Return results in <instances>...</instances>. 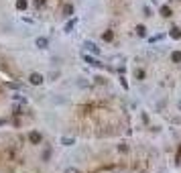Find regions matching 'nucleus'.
<instances>
[{
    "mask_svg": "<svg viewBox=\"0 0 181 173\" xmlns=\"http://www.w3.org/2000/svg\"><path fill=\"white\" fill-rule=\"evenodd\" d=\"M142 12H145V16H151V8H149V6H145V8H142Z\"/></svg>",
    "mask_w": 181,
    "mask_h": 173,
    "instance_id": "dca6fc26",
    "label": "nucleus"
},
{
    "mask_svg": "<svg viewBox=\"0 0 181 173\" xmlns=\"http://www.w3.org/2000/svg\"><path fill=\"white\" fill-rule=\"evenodd\" d=\"M83 59L88 61L90 65H94V67H102V63H100L98 59H94V57H90V55H83Z\"/></svg>",
    "mask_w": 181,
    "mask_h": 173,
    "instance_id": "39448f33",
    "label": "nucleus"
},
{
    "mask_svg": "<svg viewBox=\"0 0 181 173\" xmlns=\"http://www.w3.org/2000/svg\"><path fill=\"white\" fill-rule=\"evenodd\" d=\"M51 157V149H49V151H45V153H43V159H49Z\"/></svg>",
    "mask_w": 181,
    "mask_h": 173,
    "instance_id": "a211bd4d",
    "label": "nucleus"
},
{
    "mask_svg": "<svg viewBox=\"0 0 181 173\" xmlns=\"http://www.w3.org/2000/svg\"><path fill=\"white\" fill-rule=\"evenodd\" d=\"M173 61H181V53H179V51H175V53H173Z\"/></svg>",
    "mask_w": 181,
    "mask_h": 173,
    "instance_id": "ddd939ff",
    "label": "nucleus"
},
{
    "mask_svg": "<svg viewBox=\"0 0 181 173\" xmlns=\"http://www.w3.org/2000/svg\"><path fill=\"white\" fill-rule=\"evenodd\" d=\"M171 37H173V39H179V37H181V31L179 29H173L171 31Z\"/></svg>",
    "mask_w": 181,
    "mask_h": 173,
    "instance_id": "f8f14e48",
    "label": "nucleus"
},
{
    "mask_svg": "<svg viewBox=\"0 0 181 173\" xmlns=\"http://www.w3.org/2000/svg\"><path fill=\"white\" fill-rule=\"evenodd\" d=\"M104 39H106V41H112V33H110V31H108V33H104Z\"/></svg>",
    "mask_w": 181,
    "mask_h": 173,
    "instance_id": "2eb2a0df",
    "label": "nucleus"
},
{
    "mask_svg": "<svg viewBox=\"0 0 181 173\" xmlns=\"http://www.w3.org/2000/svg\"><path fill=\"white\" fill-rule=\"evenodd\" d=\"M41 138H43V137H41V133H31V134H29V141H31L33 145H39Z\"/></svg>",
    "mask_w": 181,
    "mask_h": 173,
    "instance_id": "7ed1b4c3",
    "label": "nucleus"
},
{
    "mask_svg": "<svg viewBox=\"0 0 181 173\" xmlns=\"http://www.w3.org/2000/svg\"><path fill=\"white\" fill-rule=\"evenodd\" d=\"M27 6H29V2H27V0H16V8H19V10H25Z\"/></svg>",
    "mask_w": 181,
    "mask_h": 173,
    "instance_id": "0eeeda50",
    "label": "nucleus"
},
{
    "mask_svg": "<svg viewBox=\"0 0 181 173\" xmlns=\"http://www.w3.org/2000/svg\"><path fill=\"white\" fill-rule=\"evenodd\" d=\"M137 33L141 35V37H145V35H147V29H145L142 25H138V27H137Z\"/></svg>",
    "mask_w": 181,
    "mask_h": 173,
    "instance_id": "9b49d317",
    "label": "nucleus"
},
{
    "mask_svg": "<svg viewBox=\"0 0 181 173\" xmlns=\"http://www.w3.org/2000/svg\"><path fill=\"white\" fill-rule=\"evenodd\" d=\"M29 82H31V84H33V86H41V84H43V75H41V74H37V71H35V74H31Z\"/></svg>",
    "mask_w": 181,
    "mask_h": 173,
    "instance_id": "f257e3e1",
    "label": "nucleus"
},
{
    "mask_svg": "<svg viewBox=\"0 0 181 173\" xmlns=\"http://www.w3.org/2000/svg\"><path fill=\"white\" fill-rule=\"evenodd\" d=\"M83 47H86L88 51H92V53H100V49H98V47H96V45L92 43V41H86V43H83Z\"/></svg>",
    "mask_w": 181,
    "mask_h": 173,
    "instance_id": "20e7f679",
    "label": "nucleus"
},
{
    "mask_svg": "<svg viewBox=\"0 0 181 173\" xmlns=\"http://www.w3.org/2000/svg\"><path fill=\"white\" fill-rule=\"evenodd\" d=\"M35 45H37L39 49H47V45H49V39H45V37H39V39L35 41Z\"/></svg>",
    "mask_w": 181,
    "mask_h": 173,
    "instance_id": "f03ea898",
    "label": "nucleus"
},
{
    "mask_svg": "<svg viewBox=\"0 0 181 173\" xmlns=\"http://www.w3.org/2000/svg\"><path fill=\"white\" fill-rule=\"evenodd\" d=\"M71 12H74V6H71V4H65L63 6V15L65 16H71Z\"/></svg>",
    "mask_w": 181,
    "mask_h": 173,
    "instance_id": "6e6552de",
    "label": "nucleus"
},
{
    "mask_svg": "<svg viewBox=\"0 0 181 173\" xmlns=\"http://www.w3.org/2000/svg\"><path fill=\"white\" fill-rule=\"evenodd\" d=\"M177 108H179V112H181V100H179V102H177Z\"/></svg>",
    "mask_w": 181,
    "mask_h": 173,
    "instance_id": "6ab92c4d",
    "label": "nucleus"
},
{
    "mask_svg": "<svg viewBox=\"0 0 181 173\" xmlns=\"http://www.w3.org/2000/svg\"><path fill=\"white\" fill-rule=\"evenodd\" d=\"M37 4H43V0H37Z\"/></svg>",
    "mask_w": 181,
    "mask_h": 173,
    "instance_id": "aec40b11",
    "label": "nucleus"
},
{
    "mask_svg": "<svg viewBox=\"0 0 181 173\" xmlns=\"http://www.w3.org/2000/svg\"><path fill=\"white\" fill-rule=\"evenodd\" d=\"M6 86H8V88H12V90H19V88H20L19 84H12V82H10V84H6Z\"/></svg>",
    "mask_w": 181,
    "mask_h": 173,
    "instance_id": "f3484780",
    "label": "nucleus"
},
{
    "mask_svg": "<svg viewBox=\"0 0 181 173\" xmlns=\"http://www.w3.org/2000/svg\"><path fill=\"white\" fill-rule=\"evenodd\" d=\"M161 15L163 16H171V8H169V6H161Z\"/></svg>",
    "mask_w": 181,
    "mask_h": 173,
    "instance_id": "9d476101",
    "label": "nucleus"
},
{
    "mask_svg": "<svg viewBox=\"0 0 181 173\" xmlns=\"http://www.w3.org/2000/svg\"><path fill=\"white\" fill-rule=\"evenodd\" d=\"M61 143H63L65 147H69V145H74V138H71V137H63V138H61Z\"/></svg>",
    "mask_w": 181,
    "mask_h": 173,
    "instance_id": "1a4fd4ad",
    "label": "nucleus"
},
{
    "mask_svg": "<svg viewBox=\"0 0 181 173\" xmlns=\"http://www.w3.org/2000/svg\"><path fill=\"white\" fill-rule=\"evenodd\" d=\"M75 23H78V19H71V20H69L67 25H65V33H71V29L75 27Z\"/></svg>",
    "mask_w": 181,
    "mask_h": 173,
    "instance_id": "423d86ee",
    "label": "nucleus"
},
{
    "mask_svg": "<svg viewBox=\"0 0 181 173\" xmlns=\"http://www.w3.org/2000/svg\"><path fill=\"white\" fill-rule=\"evenodd\" d=\"M63 173H79V171H78V169H75V167H67V169H65Z\"/></svg>",
    "mask_w": 181,
    "mask_h": 173,
    "instance_id": "4468645a",
    "label": "nucleus"
}]
</instances>
